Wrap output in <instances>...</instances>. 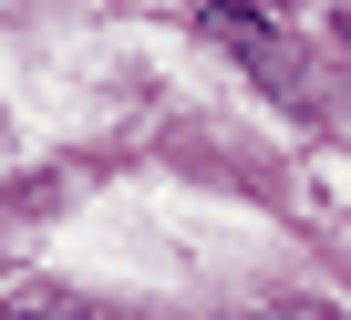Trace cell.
I'll return each instance as SVG.
<instances>
[{
	"instance_id": "cell-3",
	"label": "cell",
	"mask_w": 351,
	"mask_h": 320,
	"mask_svg": "<svg viewBox=\"0 0 351 320\" xmlns=\"http://www.w3.org/2000/svg\"><path fill=\"white\" fill-rule=\"evenodd\" d=\"M341 42H351V32H341Z\"/></svg>"
},
{
	"instance_id": "cell-2",
	"label": "cell",
	"mask_w": 351,
	"mask_h": 320,
	"mask_svg": "<svg viewBox=\"0 0 351 320\" xmlns=\"http://www.w3.org/2000/svg\"><path fill=\"white\" fill-rule=\"evenodd\" d=\"M248 320H341V310H320V299H279V310H248Z\"/></svg>"
},
{
	"instance_id": "cell-1",
	"label": "cell",
	"mask_w": 351,
	"mask_h": 320,
	"mask_svg": "<svg viewBox=\"0 0 351 320\" xmlns=\"http://www.w3.org/2000/svg\"><path fill=\"white\" fill-rule=\"evenodd\" d=\"M197 21H207V42H228V52H248V62H258V73H269L279 93H300V83H289V42L269 32V11H248V0H207Z\"/></svg>"
}]
</instances>
